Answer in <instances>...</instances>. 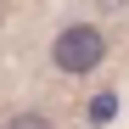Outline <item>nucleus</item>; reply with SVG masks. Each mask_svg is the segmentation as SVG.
I'll return each instance as SVG.
<instances>
[{"instance_id":"7ed1b4c3","label":"nucleus","mask_w":129,"mask_h":129,"mask_svg":"<svg viewBox=\"0 0 129 129\" xmlns=\"http://www.w3.org/2000/svg\"><path fill=\"white\" fill-rule=\"evenodd\" d=\"M6 129H51V123H45V118H39V112H17V118H11Z\"/></svg>"},{"instance_id":"f257e3e1","label":"nucleus","mask_w":129,"mask_h":129,"mask_svg":"<svg viewBox=\"0 0 129 129\" xmlns=\"http://www.w3.org/2000/svg\"><path fill=\"white\" fill-rule=\"evenodd\" d=\"M51 56H56L62 73H95L101 56H107V39H101V28H90V23H73V28L56 34Z\"/></svg>"},{"instance_id":"f03ea898","label":"nucleus","mask_w":129,"mask_h":129,"mask_svg":"<svg viewBox=\"0 0 129 129\" xmlns=\"http://www.w3.org/2000/svg\"><path fill=\"white\" fill-rule=\"evenodd\" d=\"M112 107H118L112 95H95V101H90V118H95V123H107V118H112Z\"/></svg>"}]
</instances>
